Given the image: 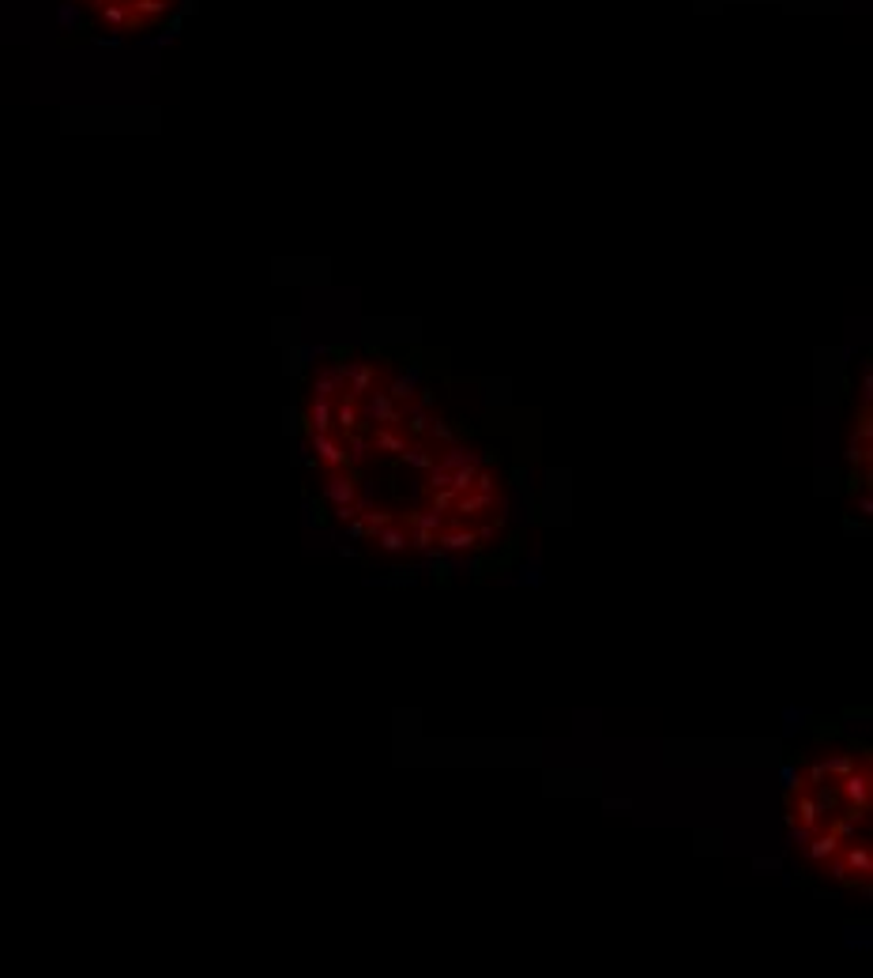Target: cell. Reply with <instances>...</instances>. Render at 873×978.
I'll use <instances>...</instances> for the list:
<instances>
[{
    "label": "cell",
    "mask_w": 873,
    "mask_h": 978,
    "mask_svg": "<svg viewBox=\"0 0 873 978\" xmlns=\"http://www.w3.org/2000/svg\"><path fill=\"white\" fill-rule=\"evenodd\" d=\"M373 549H377V554H407V523L399 519V523L381 527V531L373 535Z\"/></svg>",
    "instance_id": "cell-17"
},
{
    "label": "cell",
    "mask_w": 873,
    "mask_h": 978,
    "mask_svg": "<svg viewBox=\"0 0 873 978\" xmlns=\"http://www.w3.org/2000/svg\"><path fill=\"white\" fill-rule=\"evenodd\" d=\"M802 783H806V790H813V787H820V783H832V779H829V760H825V757L810 760L806 771H802Z\"/></svg>",
    "instance_id": "cell-30"
},
{
    "label": "cell",
    "mask_w": 873,
    "mask_h": 978,
    "mask_svg": "<svg viewBox=\"0 0 873 978\" xmlns=\"http://www.w3.org/2000/svg\"><path fill=\"white\" fill-rule=\"evenodd\" d=\"M358 407H362L365 430H369V425H403V414H407V407H399L395 399L384 392V384H381V388H373Z\"/></svg>",
    "instance_id": "cell-3"
},
{
    "label": "cell",
    "mask_w": 873,
    "mask_h": 978,
    "mask_svg": "<svg viewBox=\"0 0 873 978\" xmlns=\"http://www.w3.org/2000/svg\"><path fill=\"white\" fill-rule=\"evenodd\" d=\"M365 437H369V448H373V460H395L399 463V456H403L407 444H411L403 425H369Z\"/></svg>",
    "instance_id": "cell-4"
},
{
    "label": "cell",
    "mask_w": 873,
    "mask_h": 978,
    "mask_svg": "<svg viewBox=\"0 0 873 978\" xmlns=\"http://www.w3.org/2000/svg\"><path fill=\"white\" fill-rule=\"evenodd\" d=\"M448 479H452V470H444L441 463H433V467L426 470V486H422V489H444Z\"/></svg>",
    "instance_id": "cell-35"
},
{
    "label": "cell",
    "mask_w": 873,
    "mask_h": 978,
    "mask_svg": "<svg viewBox=\"0 0 873 978\" xmlns=\"http://www.w3.org/2000/svg\"><path fill=\"white\" fill-rule=\"evenodd\" d=\"M839 787V798L847 801V806H855V809H869V801H873V771H869V760H862L847 779L836 783Z\"/></svg>",
    "instance_id": "cell-7"
},
{
    "label": "cell",
    "mask_w": 873,
    "mask_h": 978,
    "mask_svg": "<svg viewBox=\"0 0 873 978\" xmlns=\"http://www.w3.org/2000/svg\"><path fill=\"white\" fill-rule=\"evenodd\" d=\"M505 508V497L501 493H482V489H467V493H456V505H452V519H463V523H479L486 516H501Z\"/></svg>",
    "instance_id": "cell-2"
},
{
    "label": "cell",
    "mask_w": 873,
    "mask_h": 978,
    "mask_svg": "<svg viewBox=\"0 0 873 978\" xmlns=\"http://www.w3.org/2000/svg\"><path fill=\"white\" fill-rule=\"evenodd\" d=\"M343 388H346V365L343 362H328V365L316 369L309 395H316V399H339Z\"/></svg>",
    "instance_id": "cell-10"
},
{
    "label": "cell",
    "mask_w": 873,
    "mask_h": 978,
    "mask_svg": "<svg viewBox=\"0 0 873 978\" xmlns=\"http://www.w3.org/2000/svg\"><path fill=\"white\" fill-rule=\"evenodd\" d=\"M351 538H365V523H362L358 516L351 519Z\"/></svg>",
    "instance_id": "cell-39"
},
{
    "label": "cell",
    "mask_w": 873,
    "mask_h": 978,
    "mask_svg": "<svg viewBox=\"0 0 873 978\" xmlns=\"http://www.w3.org/2000/svg\"><path fill=\"white\" fill-rule=\"evenodd\" d=\"M72 5L110 34H143L159 27L178 0H72Z\"/></svg>",
    "instance_id": "cell-1"
},
{
    "label": "cell",
    "mask_w": 873,
    "mask_h": 978,
    "mask_svg": "<svg viewBox=\"0 0 873 978\" xmlns=\"http://www.w3.org/2000/svg\"><path fill=\"white\" fill-rule=\"evenodd\" d=\"M332 421H335V433H339V437H346V433H358V430H365L358 399H351V395L343 392V395L335 399V403H332Z\"/></svg>",
    "instance_id": "cell-12"
},
{
    "label": "cell",
    "mask_w": 873,
    "mask_h": 978,
    "mask_svg": "<svg viewBox=\"0 0 873 978\" xmlns=\"http://www.w3.org/2000/svg\"><path fill=\"white\" fill-rule=\"evenodd\" d=\"M869 467H855V474H851V482H847V493H858V489H869Z\"/></svg>",
    "instance_id": "cell-36"
},
{
    "label": "cell",
    "mask_w": 873,
    "mask_h": 978,
    "mask_svg": "<svg viewBox=\"0 0 873 978\" xmlns=\"http://www.w3.org/2000/svg\"><path fill=\"white\" fill-rule=\"evenodd\" d=\"M354 516H358V505H343V508H335V519H339V523H351Z\"/></svg>",
    "instance_id": "cell-38"
},
{
    "label": "cell",
    "mask_w": 873,
    "mask_h": 978,
    "mask_svg": "<svg viewBox=\"0 0 873 978\" xmlns=\"http://www.w3.org/2000/svg\"><path fill=\"white\" fill-rule=\"evenodd\" d=\"M475 474H479V467H456V470H452V479H448V489L467 493L470 486H475Z\"/></svg>",
    "instance_id": "cell-31"
},
{
    "label": "cell",
    "mask_w": 873,
    "mask_h": 978,
    "mask_svg": "<svg viewBox=\"0 0 873 978\" xmlns=\"http://www.w3.org/2000/svg\"><path fill=\"white\" fill-rule=\"evenodd\" d=\"M407 554L437 557V531H430V527H407Z\"/></svg>",
    "instance_id": "cell-23"
},
{
    "label": "cell",
    "mask_w": 873,
    "mask_h": 978,
    "mask_svg": "<svg viewBox=\"0 0 873 978\" xmlns=\"http://www.w3.org/2000/svg\"><path fill=\"white\" fill-rule=\"evenodd\" d=\"M332 403H335V399H316V395H309L306 414H302L306 433H335V421H332Z\"/></svg>",
    "instance_id": "cell-14"
},
{
    "label": "cell",
    "mask_w": 873,
    "mask_h": 978,
    "mask_svg": "<svg viewBox=\"0 0 873 978\" xmlns=\"http://www.w3.org/2000/svg\"><path fill=\"white\" fill-rule=\"evenodd\" d=\"M791 817H794V824H802L806 832H817V828L825 824V813H820V806L813 801L810 790H798V794L791 798Z\"/></svg>",
    "instance_id": "cell-16"
},
{
    "label": "cell",
    "mask_w": 873,
    "mask_h": 978,
    "mask_svg": "<svg viewBox=\"0 0 873 978\" xmlns=\"http://www.w3.org/2000/svg\"><path fill=\"white\" fill-rule=\"evenodd\" d=\"M855 497H858V493H855ZM858 516H866V519L873 516V497H869L866 489H862V497H858Z\"/></svg>",
    "instance_id": "cell-37"
},
{
    "label": "cell",
    "mask_w": 873,
    "mask_h": 978,
    "mask_svg": "<svg viewBox=\"0 0 873 978\" xmlns=\"http://www.w3.org/2000/svg\"><path fill=\"white\" fill-rule=\"evenodd\" d=\"M839 847H843V843H839V839L829 832L825 824H820L817 832L806 839V847H802V850H806V858H810L813 866H825L829 858H836V855H839Z\"/></svg>",
    "instance_id": "cell-15"
},
{
    "label": "cell",
    "mask_w": 873,
    "mask_h": 978,
    "mask_svg": "<svg viewBox=\"0 0 873 978\" xmlns=\"http://www.w3.org/2000/svg\"><path fill=\"white\" fill-rule=\"evenodd\" d=\"M825 760H829V779H832V783L847 779V775L858 768V757H855V752H832V757H825Z\"/></svg>",
    "instance_id": "cell-25"
},
{
    "label": "cell",
    "mask_w": 873,
    "mask_h": 978,
    "mask_svg": "<svg viewBox=\"0 0 873 978\" xmlns=\"http://www.w3.org/2000/svg\"><path fill=\"white\" fill-rule=\"evenodd\" d=\"M855 437H858V441H869V437H873V414H869V403H862L858 414H855Z\"/></svg>",
    "instance_id": "cell-33"
},
{
    "label": "cell",
    "mask_w": 873,
    "mask_h": 978,
    "mask_svg": "<svg viewBox=\"0 0 873 978\" xmlns=\"http://www.w3.org/2000/svg\"><path fill=\"white\" fill-rule=\"evenodd\" d=\"M780 779H783V790H787V798H794L798 790H806V783H802V771H794L791 764H783Z\"/></svg>",
    "instance_id": "cell-34"
},
{
    "label": "cell",
    "mask_w": 873,
    "mask_h": 978,
    "mask_svg": "<svg viewBox=\"0 0 873 978\" xmlns=\"http://www.w3.org/2000/svg\"><path fill=\"white\" fill-rule=\"evenodd\" d=\"M373 388H381V369H377V365H373V362H362V358L346 365V388H343L346 395L362 403V399H365Z\"/></svg>",
    "instance_id": "cell-9"
},
{
    "label": "cell",
    "mask_w": 873,
    "mask_h": 978,
    "mask_svg": "<svg viewBox=\"0 0 873 978\" xmlns=\"http://www.w3.org/2000/svg\"><path fill=\"white\" fill-rule=\"evenodd\" d=\"M343 448H346V467H351V470H362V467L373 463V448H369L365 430L346 433V437H343Z\"/></svg>",
    "instance_id": "cell-20"
},
{
    "label": "cell",
    "mask_w": 873,
    "mask_h": 978,
    "mask_svg": "<svg viewBox=\"0 0 873 978\" xmlns=\"http://www.w3.org/2000/svg\"><path fill=\"white\" fill-rule=\"evenodd\" d=\"M810 794H813V801L820 806V813H825V817H829V813H836V809H839V801H843L836 783H820V787H813Z\"/></svg>",
    "instance_id": "cell-28"
},
{
    "label": "cell",
    "mask_w": 873,
    "mask_h": 978,
    "mask_svg": "<svg viewBox=\"0 0 873 978\" xmlns=\"http://www.w3.org/2000/svg\"><path fill=\"white\" fill-rule=\"evenodd\" d=\"M437 549H444V554H470V549H479L475 523H463V519L448 516V523L437 531Z\"/></svg>",
    "instance_id": "cell-6"
},
{
    "label": "cell",
    "mask_w": 873,
    "mask_h": 978,
    "mask_svg": "<svg viewBox=\"0 0 873 978\" xmlns=\"http://www.w3.org/2000/svg\"><path fill=\"white\" fill-rule=\"evenodd\" d=\"M309 448L320 463V470H351L346 467V448L339 433H309Z\"/></svg>",
    "instance_id": "cell-8"
},
{
    "label": "cell",
    "mask_w": 873,
    "mask_h": 978,
    "mask_svg": "<svg viewBox=\"0 0 873 978\" xmlns=\"http://www.w3.org/2000/svg\"><path fill=\"white\" fill-rule=\"evenodd\" d=\"M839 858L847 866V873H858V876H873V847L858 836L851 843H843L839 847Z\"/></svg>",
    "instance_id": "cell-13"
},
{
    "label": "cell",
    "mask_w": 873,
    "mask_h": 978,
    "mask_svg": "<svg viewBox=\"0 0 873 978\" xmlns=\"http://www.w3.org/2000/svg\"><path fill=\"white\" fill-rule=\"evenodd\" d=\"M399 463H407L411 470L426 474V470L437 463V448H433L426 437H422V441H411V444H407V451H403V456H399Z\"/></svg>",
    "instance_id": "cell-19"
},
{
    "label": "cell",
    "mask_w": 873,
    "mask_h": 978,
    "mask_svg": "<svg viewBox=\"0 0 873 978\" xmlns=\"http://www.w3.org/2000/svg\"><path fill=\"white\" fill-rule=\"evenodd\" d=\"M444 523H448V516H441V512H433L426 505H418V508L407 512V527H430V531H441Z\"/></svg>",
    "instance_id": "cell-27"
},
{
    "label": "cell",
    "mask_w": 873,
    "mask_h": 978,
    "mask_svg": "<svg viewBox=\"0 0 873 978\" xmlns=\"http://www.w3.org/2000/svg\"><path fill=\"white\" fill-rule=\"evenodd\" d=\"M422 505L426 508H433V512H441V516H448L452 512V505H456V489H422Z\"/></svg>",
    "instance_id": "cell-24"
},
{
    "label": "cell",
    "mask_w": 873,
    "mask_h": 978,
    "mask_svg": "<svg viewBox=\"0 0 873 978\" xmlns=\"http://www.w3.org/2000/svg\"><path fill=\"white\" fill-rule=\"evenodd\" d=\"M384 392L395 399L399 407H407L411 399H414V392H418V373L411 369V373H399V376H392V381L384 384Z\"/></svg>",
    "instance_id": "cell-21"
},
{
    "label": "cell",
    "mask_w": 873,
    "mask_h": 978,
    "mask_svg": "<svg viewBox=\"0 0 873 978\" xmlns=\"http://www.w3.org/2000/svg\"><path fill=\"white\" fill-rule=\"evenodd\" d=\"M437 463L444 470H456V467H490V456L470 444H448V448H437Z\"/></svg>",
    "instance_id": "cell-11"
},
{
    "label": "cell",
    "mask_w": 873,
    "mask_h": 978,
    "mask_svg": "<svg viewBox=\"0 0 873 978\" xmlns=\"http://www.w3.org/2000/svg\"><path fill=\"white\" fill-rule=\"evenodd\" d=\"M475 531H479V546H490V542L501 538V531H505V519H501V516H486V519H479V523H475Z\"/></svg>",
    "instance_id": "cell-29"
},
{
    "label": "cell",
    "mask_w": 873,
    "mask_h": 978,
    "mask_svg": "<svg viewBox=\"0 0 873 978\" xmlns=\"http://www.w3.org/2000/svg\"><path fill=\"white\" fill-rule=\"evenodd\" d=\"M324 497H328L332 508L358 505V497H362L358 474L354 470H324Z\"/></svg>",
    "instance_id": "cell-5"
},
{
    "label": "cell",
    "mask_w": 873,
    "mask_h": 978,
    "mask_svg": "<svg viewBox=\"0 0 873 978\" xmlns=\"http://www.w3.org/2000/svg\"><path fill=\"white\" fill-rule=\"evenodd\" d=\"M825 828H829V832H832L839 843H851V839H858V836H862V828H866V824L851 820L847 813H829V817H825Z\"/></svg>",
    "instance_id": "cell-22"
},
{
    "label": "cell",
    "mask_w": 873,
    "mask_h": 978,
    "mask_svg": "<svg viewBox=\"0 0 873 978\" xmlns=\"http://www.w3.org/2000/svg\"><path fill=\"white\" fill-rule=\"evenodd\" d=\"M358 519L365 523V538H373V535L381 531V527L399 523V508H392V505H377V500H369L365 508H358Z\"/></svg>",
    "instance_id": "cell-18"
},
{
    "label": "cell",
    "mask_w": 873,
    "mask_h": 978,
    "mask_svg": "<svg viewBox=\"0 0 873 978\" xmlns=\"http://www.w3.org/2000/svg\"><path fill=\"white\" fill-rule=\"evenodd\" d=\"M847 463H851V467H869V441L851 437V444H847Z\"/></svg>",
    "instance_id": "cell-32"
},
{
    "label": "cell",
    "mask_w": 873,
    "mask_h": 978,
    "mask_svg": "<svg viewBox=\"0 0 873 978\" xmlns=\"http://www.w3.org/2000/svg\"><path fill=\"white\" fill-rule=\"evenodd\" d=\"M426 441H430L433 448H448V444H456V430H452V421H444L441 414H433L430 430H426Z\"/></svg>",
    "instance_id": "cell-26"
}]
</instances>
